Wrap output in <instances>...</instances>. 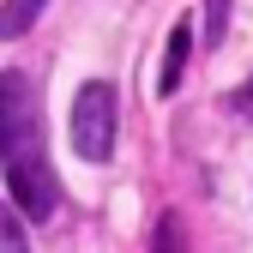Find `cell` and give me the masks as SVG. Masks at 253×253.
<instances>
[{
    "mask_svg": "<svg viewBox=\"0 0 253 253\" xmlns=\"http://www.w3.org/2000/svg\"><path fill=\"white\" fill-rule=\"evenodd\" d=\"M235 115H247V121H253V79L235 90Z\"/></svg>",
    "mask_w": 253,
    "mask_h": 253,
    "instance_id": "6",
    "label": "cell"
},
{
    "mask_svg": "<svg viewBox=\"0 0 253 253\" xmlns=\"http://www.w3.org/2000/svg\"><path fill=\"white\" fill-rule=\"evenodd\" d=\"M0 157H6L18 211L30 223H42L54 211V169H48V145H42L37 90H30L24 73H0Z\"/></svg>",
    "mask_w": 253,
    "mask_h": 253,
    "instance_id": "1",
    "label": "cell"
},
{
    "mask_svg": "<svg viewBox=\"0 0 253 253\" xmlns=\"http://www.w3.org/2000/svg\"><path fill=\"white\" fill-rule=\"evenodd\" d=\"M73 151L84 163H109L115 157V84L90 79L73 97Z\"/></svg>",
    "mask_w": 253,
    "mask_h": 253,
    "instance_id": "2",
    "label": "cell"
},
{
    "mask_svg": "<svg viewBox=\"0 0 253 253\" xmlns=\"http://www.w3.org/2000/svg\"><path fill=\"white\" fill-rule=\"evenodd\" d=\"M42 6L48 0H6V6H0V37H24V30L42 18Z\"/></svg>",
    "mask_w": 253,
    "mask_h": 253,
    "instance_id": "4",
    "label": "cell"
},
{
    "mask_svg": "<svg viewBox=\"0 0 253 253\" xmlns=\"http://www.w3.org/2000/svg\"><path fill=\"white\" fill-rule=\"evenodd\" d=\"M187 42H193V30L175 24V30H169V48H163V79H157V84H163V97L181 84V73H187Z\"/></svg>",
    "mask_w": 253,
    "mask_h": 253,
    "instance_id": "3",
    "label": "cell"
},
{
    "mask_svg": "<svg viewBox=\"0 0 253 253\" xmlns=\"http://www.w3.org/2000/svg\"><path fill=\"white\" fill-rule=\"evenodd\" d=\"M0 253H30V247H24V229H18V217H12V211H0Z\"/></svg>",
    "mask_w": 253,
    "mask_h": 253,
    "instance_id": "5",
    "label": "cell"
}]
</instances>
